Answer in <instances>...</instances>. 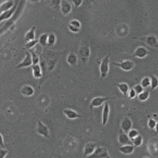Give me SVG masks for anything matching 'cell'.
Listing matches in <instances>:
<instances>
[{
  "label": "cell",
  "mask_w": 158,
  "mask_h": 158,
  "mask_svg": "<svg viewBox=\"0 0 158 158\" xmlns=\"http://www.w3.org/2000/svg\"><path fill=\"white\" fill-rule=\"evenodd\" d=\"M9 151L5 148H1L0 149V158H5L8 154Z\"/></svg>",
  "instance_id": "cell-38"
},
{
  "label": "cell",
  "mask_w": 158,
  "mask_h": 158,
  "mask_svg": "<svg viewBox=\"0 0 158 158\" xmlns=\"http://www.w3.org/2000/svg\"><path fill=\"white\" fill-rule=\"evenodd\" d=\"M116 86L118 88V89L120 91V93L123 94L124 96H127L128 93L130 90V87L129 85L125 82H121V83H118L116 84Z\"/></svg>",
  "instance_id": "cell-22"
},
{
  "label": "cell",
  "mask_w": 158,
  "mask_h": 158,
  "mask_svg": "<svg viewBox=\"0 0 158 158\" xmlns=\"http://www.w3.org/2000/svg\"><path fill=\"white\" fill-rule=\"evenodd\" d=\"M118 142L121 146L126 144H133L131 139L128 136V134L122 131V130H120V133L118 136Z\"/></svg>",
  "instance_id": "cell-16"
},
{
  "label": "cell",
  "mask_w": 158,
  "mask_h": 158,
  "mask_svg": "<svg viewBox=\"0 0 158 158\" xmlns=\"http://www.w3.org/2000/svg\"><path fill=\"white\" fill-rule=\"evenodd\" d=\"M97 144L93 142L86 143L83 148V155L85 157L90 156L96 150L97 148Z\"/></svg>",
  "instance_id": "cell-15"
},
{
  "label": "cell",
  "mask_w": 158,
  "mask_h": 158,
  "mask_svg": "<svg viewBox=\"0 0 158 158\" xmlns=\"http://www.w3.org/2000/svg\"><path fill=\"white\" fill-rule=\"evenodd\" d=\"M110 54H107L104 56L101 60L99 65V70L100 73V78L101 80L105 79L109 72V64H110Z\"/></svg>",
  "instance_id": "cell-2"
},
{
  "label": "cell",
  "mask_w": 158,
  "mask_h": 158,
  "mask_svg": "<svg viewBox=\"0 0 158 158\" xmlns=\"http://www.w3.org/2000/svg\"><path fill=\"white\" fill-rule=\"evenodd\" d=\"M66 61L67 64L70 65H72V66L76 65L78 62V58L77 55L74 52H70V54H68L66 59Z\"/></svg>",
  "instance_id": "cell-23"
},
{
  "label": "cell",
  "mask_w": 158,
  "mask_h": 158,
  "mask_svg": "<svg viewBox=\"0 0 158 158\" xmlns=\"http://www.w3.org/2000/svg\"><path fill=\"white\" fill-rule=\"evenodd\" d=\"M31 70H32V75L33 77L36 79H40L42 77V69L40 64L32 65Z\"/></svg>",
  "instance_id": "cell-20"
},
{
  "label": "cell",
  "mask_w": 158,
  "mask_h": 158,
  "mask_svg": "<svg viewBox=\"0 0 158 158\" xmlns=\"http://www.w3.org/2000/svg\"><path fill=\"white\" fill-rule=\"evenodd\" d=\"M157 69H158V66H157Z\"/></svg>",
  "instance_id": "cell-45"
},
{
  "label": "cell",
  "mask_w": 158,
  "mask_h": 158,
  "mask_svg": "<svg viewBox=\"0 0 158 158\" xmlns=\"http://www.w3.org/2000/svg\"><path fill=\"white\" fill-rule=\"evenodd\" d=\"M72 2L69 1L67 0H62L60 1V11L64 15H69L72 10Z\"/></svg>",
  "instance_id": "cell-11"
},
{
  "label": "cell",
  "mask_w": 158,
  "mask_h": 158,
  "mask_svg": "<svg viewBox=\"0 0 158 158\" xmlns=\"http://www.w3.org/2000/svg\"><path fill=\"white\" fill-rule=\"evenodd\" d=\"M28 51L30 52V54L31 55L33 65L39 64V63H40V57H39L38 55L35 52V51L33 49L29 50Z\"/></svg>",
  "instance_id": "cell-31"
},
{
  "label": "cell",
  "mask_w": 158,
  "mask_h": 158,
  "mask_svg": "<svg viewBox=\"0 0 158 158\" xmlns=\"http://www.w3.org/2000/svg\"><path fill=\"white\" fill-rule=\"evenodd\" d=\"M110 114V106L107 102H106L103 106L101 114V123L102 126H105L108 122Z\"/></svg>",
  "instance_id": "cell-10"
},
{
  "label": "cell",
  "mask_w": 158,
  "mask_h": 158,
  "mask_svg": "<svg viewBox=\"0 0 158 158\" xmlns=\"http://www.w3.org/2000/svg\"><path fill=\"white\" fill-rule=\"evenodd\" d=\"M149 97V91L148 90H144L142 93L137 95V98L141 102L146 101Z\"/></svg>",
  "instance_id": "cell-26"
},
{
  "label": "cell",
  "mask_w": 158,
  "mask_h": 158,
  "mask_svg": "<svg viewBox=\"0 0 158 158\" xmlns=\"http://www.w3.org/2000/svg\"><path fill=\"white\" fill-rule=\"evenodd\" d=\"M69 25L73 26V27H75L76 28H78L79 29H80L81 28V22L77 20V19H72L71 20L69 23Z\"/></svg>",
  "instance_id": "cell-35"
},
{
  "label": "cell",
  "mask_w": 158,
  "mask_h": 158,
  "mask_svg": "<svg viewBox=\"0 0 158 158\" xmlns=\"http://www.w3.org/2000/svg\"><path fill=\"white\" fill-rule=\"evenodd\" d=\"M140 84L143 87L144 89H146L148 87L151 86V78H150V77L146 76V77H143L141 79V81H140Z\"/></svg>",
  "instance_id": "cell-27"
},
{
  "label": "cell",
  "mask_w": 158,
  "mask_h": 158,
  "mask_svg": "<svg viewBox=\"0 0 158 158\" xmlns=\"http://www.w3.org/2000/svg\"><path fill=\"white\" fill-rule=\"evenodd\" d=\"M143 158H149V157H143Z\"/></svg>",
  "instance_id": "cell-43"
},
{
  "label": "cell",
  "mask_w": 158,
  "mask_h": 158,
  "mask_svg": "<svg viewBox=\"0 0 158 158\" xmlns=\"http://www.w3.org/2000/svg\"><path fill=\"white\" fill-rule=\"evenodd\" d=\"M52 158H57V157H52Z\"/></svg>",
  "instance_id": "cell-44"
},
{
  "label": "cell",
  "mask_w": 158,
  "mask_h": 158,
  "mask_svg": "<svg viewBox=\"0 0 158 158\" xmlns=\"http://www.w3.org/2000/svg\"><path fill=\"white\" fill-rule=\"evenodd\" d=\"M155 135H157L158 134V119L157 120V123L155 127Z\"/></svg>",
  "instance_id": "cell-42"
},
{
  "label": "cell",
  "mask_w": 158,
  "mask_h": 158,
  "mask_svg": "<svg viewBox=\"0 0 158 158\" xmlns=\"http://www.w3.org/2000/svg\"><path fill=\"white\" fill-rule=\"evenodd\" d=\"M38 43V40H34L30 41L28 42H27L25 44V48L27 49V51H29L31 49H33V48Z\"/></svg>",
  "instance_id": "cell-30"
},
{
  "label": "cell",
  "mask_w": 158,
  "mask_h": 158,
  "mask_svg": "<svg viewBox=\"0 0 158 158\" xmlns=\"http://www.w3.org/2000/svg\"><path fill=\"white\" fill-rule=\"evenodd\" d=\"M131 141H132L133 145L134 146L139 147V146H140L143 144V136H142L141 135H139L137 136L136 138H135L134 139H133L131 140Z\"/></svg>",
  "instance_id": "cell-29"
},
{
  "label": "cell",
  "mask_w": 158,
  "mask_h": 158,
  "mask_svg": "<svg viewBox=\"0 0 158 158\" xmlns=\"http://www.w3.org/2000/svg\"><path fill=\"white\" fill-rule=\"evenodd\" d=\"M63 114L68 119L70 120H75L77 118H80L81 117V115L78 112L72 109H65L63 110Z\"/></svg>",
  "instance_id": "cell-14"
},
{
  "label": "cell",
  "mask_w": 158,
  "mask_h": 158,
  "mask_svg": "<svg viewBox=\"0 0 158 158\" xmlns=\"http://www.w3.org/2000/svg\"><path fill=\"white\" fill-rule=\"evenodd\" d=\"M84 158H111L107 148L103 146H98L95 151L87 157Z\"/></svg>",
  "instance_id": "cell-3"
},
{
  "label": "cell",
  "mask_w": 158,
  "mask_h": 158,
  "mask_svg": "<svg viewBox=\"0 0 158 158\" xmlns=\"http://www.w3.org/2000/svg\"><path fill=\"white\" fill-rule=\"evenodd\" d=\"M151 78V89L154 90L158 87V77L156 75H152L150 76Z\"/></svg>",
  "instance_id": "cell-28"
},
{
  "label": "cell",
  "mask_w": 158,
  "mask_h": 158,
  "mask_svg": "<svg viewBox=\"0 0 158 158\" xmlns=\"http://www.w3.org/2000/svg\"><path fill=\"white\" fill-rule=\"evenodd\" d=\"M21 94L25 97H31L35 94V89L30 85H25L20 88Z\"/></svg>",
  "instance_id": "cell-17"
},
{
  "label": "cell",
  "mask_w": 158,
  "mask_h": 158,
  "mask_svg": "<svg viewBox=\"0 0 158 158\" xmlns=\"http://www.w3.org/2000/svg\"><path fill=\"white\" fill-rule=\"evenodd\" d=\"M48 35L49 33H42L38 38V43L41 46H46L48 45Z\"/></svg>",
  "instance_id": "cell-24"
},
{
  "label": "cell",
  "mask_w": 158,
  "mask_h": 158,
  "mask_svg": "<svg viewBox=\"0 0 158 158\" xmlns=\"http://www.w3.org/2000/svg\"><path fill=\"white\" fill-rule=\"evenodd\" d=\"M128 137L131 139V140H132L133 139H134L135 138H136L137 136H138L139 132L135 128H131L128 132Z\"/></svg>",
  "instance_id": "cell-32"
},
{
  "label": "cell",
  "mask_w": 158,
  "mask_h": 158,
  "mask_svg": "<svg viewBox=\"0 0 158 158\" xmlns=\"http://www.w3.org/2000/svg\"><path fill=\"white\" fill-rule=\"evenodd\" d=\"M16 1H12V0H9V1H5L2 2L0 4V12H3L6 10H8L12 8L15 4Z\"/></svg>",
  "instance_id": "cell-19"
},
{
  "label": "cell",
  "mask_w": 158,
  "mask_h": 158,
  "mask_svg": "<svg viewBox=\"0 0 158 158\" xmlns=\"http://www.w3.org/2000/svg\"><path fill=\"white\" fill-rule=\"evenodd\" d=\"M133 89H135V91H136L137 95L139 94H140L141 93H142V92L144 91V88H143V87L141 85V84H136V85H135L133 87Z\"/></svg>",
  "instance_id": "cell-36"
},
{
  "label": "cell",
  "mask_w": 158,
  "mask_h": 158,
  "mask_svg": "<svg viewBox=\"0 0 158 158\" xmlns=\"http://www.w3.org/2000/svg\"><path fill=\"white\" fill-rule=\"evenodd\" d=\"M50 6L52 7L53 9L56 10H60V1L53 0L49 1Z\"/></svg>",
  "instance_id": "cell-33"
},
{
  "label": "cell",
  "mask_w": 158,
  "mask_h": 158,
  "mask_svg": "<svg viewBox=\"0 0 158 158\" xmlns=\"http://www.w3.org/2000/svg\"><path fill=\"white\" fill-rule=\"evenodd\" d=\"M71 2L73 4V5L75 7H78L83 3V1H81V0H74V1H72Z\"/></svg>",
  "instance_id": "cell-40"
},
{
  "label": "cell",
  "mask_w": 158,
  "mask_h": 158,
  "mask_svg": "<svg viewBox=\"0 0 158 158\" xmlns=\"http://www.w3.org/2000/svg\"><path fill=\"white\" fill-rule=\"evenodd\" d=\"M133 122L128 117H124L120 123V130L128 133V132L132 128Z\"/></svg>",
  "instance_id": "cell-13"
},
{
  "label": "cell",
  "mask_w": 158,
  "mask_h": 158,
  "mask_svg": "<svg viewBox=\"0 0 158 158\" xmlns=\"http://www.w3.org/2000/svg\"><path fill=\"white\" fill-rule=\"evenodd\" d=\"M36 131L38 135L48 139L50 137V131L49 127L42 121L38 120L36 125Z\"/></svg>",
  "instance_id": "cell-5"
},
{
  "label": "cell",
  "mask_w": 158,
  "mask_h": 158,
  "mask_svg": "<svg viewBox=\"0 0 158 158\" xmlns=\"http://www.w3.org/2000/svg\"><path fill=\"white\" fill-rule=\"evenodd\" d=\"M148 49L143 46H140L137 47L133 54V56L135 58L138 59H143L146 57L149 54Z\"/></svg>",
  "instance_id": "cell-12"
},
{
  "label": "cell",
  "mask_w": 158,
  "mask_h": 158,
  "mask_svg": "<svg viewBox=\"0 0 158 158\" xmlns=\"http://www.w3.org/2000/svg\"><path fill=\"white\" fill-rule=\"evenodd\" d=\"M111 97L109 96H96L93 98L89 104V108L91 112H92L93 109L94 108L99 107L102 104H104L106 102L111 99Z\"/></svg>",
  "instance_id": "cell-4"
},
{
  "label": "cell",
  "mask_w": 158,
  "mask_h": 158,
  "mask_svg": "<svg viewBox=\"0 0 158 158\" xmlns=\"http://www.w3.org/2000/svg\"><path fill=\"white\" fill-rule=\"evenodd\" d=\"M68 28H69V30L71 32H72L73 33H78L80 31V29H79L78 28H76L75 27H73V26H72V25H70L69 24L68 25Z\"/></svg>",
  "instance_id": "cell-39"
},
{
  "label": "cell",
  "mask_w": 158,
  "mask_h": 158,
  "mask_svg": "<svg viewBox=\"0 0 158 158\" xmlns=\"http://www.w3.org/2000/svg\"><path fill=\"white\" fill-rule=\"evenodd\" d=\"M112 64H114V65L126 72L131 70L135 65V64L133 60L128 59H125L120 62H113Z\"/></svg>",
  "instance_id": "cell-6"
},
{
  "label": "cell",
  "mask_w": 158,
  "mask_h": 158,
  "mask_svg": "<svg viewBox=\"0 0 158 158\" xmlns=\"http://www.w3.org/2000/svg\"><path fill=\"white\" fill-rule=\"evenodd\" d=\"M57 41V37L56 35L53 33H50L48 35V46L52 47L54 45H55Z\"/></svg>",
  "instance_id": "cell-25"
},
{
  "label": "cell",
  "mask_w": 158,
  "mask_h": 158,
  "mask_svg": "<svg viewBox=\"0 0 158 158\" xmlns=\"http://www.w3.org/2000/svg\"><path fill=\"white\" fill-rule=\"evenodd\" d=\"M18 3H19V1H16L14 6L12 8H11L10 9H9L8 10H6L5 12H3L1 13V14H0V21H1V22H3V21H5V20H8L12 17V15L15 14L17 9V7H18V5H19Z\"/></svg>",
  "instance_id": "cell-9"
},
{
  "label": "cell",
  "mask_w": 158,
  "mask_h": 158,
  "mask_svg": "<svg viewBox=\"0 0 158 158\" xmlns=\"http://www.w3.org/2000/svg\"><path fill=\"white\" fill-rule=\"evenodd\" d=\"M25 4V1H19L17 9L15 14L12 15V17L9 20H7L6 23H4V26L1 27V35L3 33L4 31H5L9 27H10V26L15 22V21L18 19V18L19 17V16L20 15V14L23 10Z\"/></svg>",
  "instance_id": "cell-1"
},
{
  "label": "cell",
  "mask_w": 158,
  "mask_h": 158,
  "mask_svg": "<svg viewBox=\"0 0 158 158\" xmlns=\"http://www.w3.org/2000/svg\"><path fill=\"white\" fill-rule=\"evenodd\" d=\"M1 148H4V137L2 134H1Z\"/></svg>",
  "instance_id": "cell-41"
},
{
  "label": "cell",
  "mask_w": 158,
  "mask_h": 158,
  "mask_svg": "<svg viewBox=\"0 0 158 158\" xmlns=\"http://www.w3.org/2000/svg\"><path fill=\"white\" fill-rule=\"evenodd\" d=\"M139 40L143 41L151 48L158 49V40L156 36L154 35H149L138 38Z\"/></svg>",
  "instance_id": "cell-7"
},
{
  "label": "cell",
  "mask_w": 158,
  "mask_h": 158,
  "mask_svg": "<svg viewBox=\"0 0 158 158\" xmlns=\"http://www.w3.org/2000/svg\"><path fill=\"white\" fill-rule=\"evenodd\" d=\"M156 123H157V120H156L153 118H149L148 120V127L151 130L155 129Z\"/></svg>",
  "instance_id": "cell-34"
},
{
  "label": "cell",
  "mask_w": 158,
  "mask_h": 158,
  "mask_svg": "<svg viewBox=\"0 0 158 158\" xmlns=\"http://www.w3.org/2000/svg\"><path fill=\"white\" fill-rule=\"evenodd\" d=\"M25 56L24 58L22 59V60L20 63H19L16 65L15 69H20L27 68V67L32 66L33 62H32V58H31V55L30 52L28 51H25Z\"/></svg>",
  "instance_id": "cell-8"
},
{
  "label": "cell",
  "mask_w": 158,
  "mask_h": 158,
  "mask_svg": "<svg viewBox=\"0 0 158 158\" xmlns=\"http://www.w3.org/2000/svg\"><path fill=\"white\" fill-rule=\"evenodd\" d=\"M135 150V146L133 144H126L120 146L118 148V151L122 154L125 155L131 154Z\"/></svg>",
  "instance_id": "cell-18"
},
{
  "label": "cell",
  "mask_w": 158,
  "mask_h": 158,
  "mask_svg": "<svg viewBox=\"0 0 158 158\" xmlns=\"http://www.w3.org/2000/svg\"><path fill=\"white\" fill-rule=\"evenodd\" d=\"M136 96H137V94H136V91H135V89L133 88H130L128 93V94H127L128 98L130 99H132L135 98Z\"/></svg>",
  "instance_id": "cell-37"
},
{
  "label": "cell",
  "mask_w": 158,
  "mask_h": 158,
  "mask_svg": "<svg viewBox=\"0 0 158 158\" xmlns=\"http://www.w3.org/2000/svg\"><path fill=\"white\" fill-rule=\"evenodd\" d=\"M35 30H36V27L35 26H32L25 34L24 36V39L25 41L28 42L31 40H35Z\"/></svg>",
  "instance_id": "cell-21"
}]
</instances>
